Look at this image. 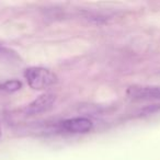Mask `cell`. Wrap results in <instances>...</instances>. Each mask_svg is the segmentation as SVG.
<instances>
[{"label":"cell","instance_id":"cell-1","mask_svg":"<svg viewBox=\"0 0 160 160\" xmlns=\"http://www.w3.org/2000/svg\"><path fill=\"white\" fill-rule=\"evenodd\" d=\"M24 78L32 89L43 90L57 82V76L44 67H30L25 69Z\"/></svg>","mask_w":160,"mask_h":160},{"label":"cell","instance_id":"cell-2","mask_svg":"<svg viewBox=\"0 0 160 160\" xmlns=\"http://www.w3.org/2000/svg\"><path fill=\"white\" fill-rule=\"evenodd\" d=\"M126 94L135 100H160V87L158 86H131Z\"/></svg>","mask_w":160,"mask_h":160},{"label":"cell","instance_id":"cell-3","mask_svg":"<svg viewBox=\"0 0 160 160\" xmlns=\"http://www.w3.org/2000/svg\"><path fill=\"white\" fill-rule=\"evenodd\" d=\"M56 101V96L52 93H45L33 100L27 108L25 113L28 115H35V114L44 113L53 108L54 103Z\"/></svg>","mask_w":160,"mask_h":160},{"label":"cell","instance_id":"cell-4","mask_svg":"<svg viewBox=\"0 0 160 160\" xmlns=\"http://www.w3.org/2000/svg\"><path fill=\"white\" fill-rule=\"evenodd\" d=\"M93 127L92 122L87 118H72L62 122V128L67 133L86 134Z\"/></svg>","mask_w":160,"mask_h":160},{"label":"cell","instance_id":"cell-5","mask_svg":"<svg viewBox=\"0 0 160 160\" xmlns=\"http://www.w3.org/2000/svg\"><path fill=\"white\" fill-rule=\"evenodd\" d=\"M0 87H1V90H3V91H6V92H16L22 88V82L16 79L8 80V81L2 83Z\"/></svg>","mask_w":160,"mask_h":160},{"label":"cell","instance_id":"cell-6","mask_svg":"<svg viewBox=\"0 0 160 160\" xmlns=\"http://www.w3.org/2000/svg\"><path fill=\"white\" fill-rule=\"evenodd\" d=\"M0 137H1V127H0Z\"/></svg>","mask_w":160,"mask_h":160}]
</instances>
